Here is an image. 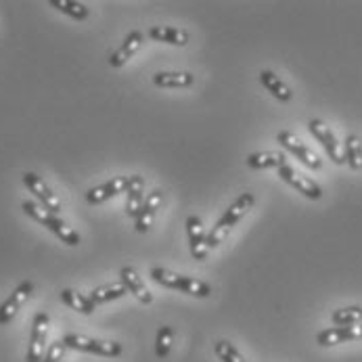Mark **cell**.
I'll use <instances>...</instances> for the list:
<instances>
[{"mask_svg": "<svg viewBox=\"0 0 362 362\" xmlns=\"http://www.w3.org/2000/svg\"><path fill=\"white\" fill-rule=\"evenodd\" d=\"M256 204V197L252 195V193H243V195H239L228 209L222 214V218L216 222V226L207 233V247L211 250V247H218L226 237H228V233L233 230V226L254 207Z\"/></svg>", "mask_w": 362, "mask_h": 362, "instance_id": "obj_1", "label": "cell"}, {"mask_svg": "<svg viewBox=\"0 0 362 362\" xmlns=\"http://www.w3.org/2000/svg\"><path fill=\"white\" fill-rule=\"evenodd\" d=\"M21 209H23L30 218H34L36 222H40L42 226H47L52 235H57L63 243H67V245H71V247L80 245V235H78L71 226H67L61 218H57V214L49 211L47 207L38 206V204H34V202H23V204H21Z\"/></svg>", "mask_w": 362, "mask_h": 362, "instance_id": "obj_2", "label": "cell"}, {"mask_svg": "<svg viewBox=\"0 0 362 362\" xmlns=\"http://www.w3.org/2000/svg\"><path fill=\"white\" fill-rule=\"evenodd\" d=\"M151 279L168 287V289H176V291H182V293H189V296H195V298H209L211 296V287L199 281V279H189V276H180L168 268H161L156 266L151 268Z\"/></svg>", "mask_w": 362, "mask_h": 362, "instance_id": "obj_3", "label": "cell"}, {"mask_svg": "<svg viewBox=\"0 0 362 362\" xmlns=\"http://www.w3.org/2000/svg\"><path fill=\"white\" fill-rule=\"evenodd\" d=\"M61 341L65 344V348L97 354V356H107V358H113V356L122 354V346L117 341H101V339H93V337L78 335V333H67Z\"/></svg>", "mask_w": 362, "mask_h": 362, "instance_id": "obj_4", "label": "cell"}, {"mask_svg": "<svg viewBox=\"0 0 362 362\" xmlns=\"http://www.w3.org/2000/svg\"><path fill=\"white\" fill-rule=\"evenodd\" d=\"M49 314L38 312L32 322V335H30V348L25 362H42L45 358V346H47V335H49Z\"/></svg>", "mask_w": 362, "mask_h": 362, "instance_id": "obj_5", "label": "cell"}, {"mask_svg": "<svg viewBox=\"0 0 362 362\" xmlns=\"http://www.w3.org/2000/svg\"><path fill=\"white\" fill-rule=\"evenodd\" d=\"M276 141H279V145L283 147V149H287L291 156H296L306 168H310V170H320L322 168V161L318 159V156L308 149L293 132H289V130H283V132H279L276 134Z\"/></svg>", "mask_w": 362, "mask_h": 362, "instance_id": "obj_6", "label": "cell"}, {"mask_svg": "<svg viewBox=\"0 0 362 362\" xmlns=\"http://www.w3.org/2000/svg\"><path fill=\"white\" fill-rule=\"evenodd\" d=\"M308 128H310L312 136L325 147V151H327V156L331 157V161L337 163V165H341L346 159H344V153H341V149H339V143H337L333 130H331L322 119H310Z\"/></svg>", "mask_w": 362, "mask_h": 362, "instance_id": "obj_7", "label": "cell"}, {"mask_svg": "<svg viewBox=\"0 0 362 362\" xmlns=\"http://www.w3.org/2000/svg\"><path fill=\"white\" fill-rule=\"evenodd\" d=\"M34 293V283L32 281H23V283H19L17 285V289L4 300V304L0 306V327L2 325H8L13 318H15V314L19 312V308L28 302V298Z\"/></svg>", "mask_w": 362, "mask_h": 362, "instance_id": "obj_8", "label": "cell"}, {"mask_svg": "<svg viewBox=\"0 0 362 362\" xmlns=\"http://www.w3.org/2000/svg\"><path fill=\"white\" fill-rule=\"evenodd\" d=\"M23 185L34 193L36 199H40L42 207H47L52 214H59V211H61V199L52 193L51 189H49V185H47L38 174L25 172V174H23Z\"/></svg>", "mask_w": 362, "mask_h": 362, "instance_id": "obj_9", "label": "cell"}, {"mask_svg": "<svg viewBox=\"0 0 362 362\" xmlns=\"http://www.w3.org/2000/svg\"><path fill=\"white\" fill-rule=\"evenodd\" d=\"M279 176H281L287 185H291L296 191H300L302 195H306L308 199H320V197H322V189H320L312 178L304 176V174H298L289 163L283 165V168H279Z\"/></svg>", "mask_w": 362, "mask_h": 362, "instance_id": "obj_10", "label": "cell"}, {"mask_svg": "<svg viewBox=\"0 0 362 362\" xmlns=\"http://www.w3.org/2000/svg\"><path fill=\"white\" fill-rule=\"evenodd\" d=\"M362 339V325H352V327H331L325 329L316 335V344L322 348L346 344V341H358Z\"/></svg>", "mask_w": 362, "mask_h": 362, "instance_id": "obj_11", "label": "cell"}, {"mask_svg": "<svg viewBox=\"0 0 362 362\" xmlns=\"http://www.w3.org/2000/svg\"><path fill=\"white\" fill-rule=\"evenodd\" d=\"M128 185H130V176H115V178L107 180L103 185L90 189V191L86 193V202H88L90 206H99V204H103L107 199H111V197H115V195L128 191Z\"/></svg>", "mask_w": 362, "mask_h": 362, "instance_id": "obj_12", "label": "cell"}, {"mask_svg": "<svg viewBox=\"0 0 362 362\" xmlns=\"http://www.w3.org/2000/svg\"><path fill=\"white\" fill-rule=\"evenodd\" d=\"M187 235H189V245H191V254L195 259L207 258V235L204 228V222L199 216H189L187 218Z\"/></svg>", "mask_w": 362, "mask_h": 362, "instance_id": "obj_13", "label": "cell"}, {"mask_svg": "<svg viewBox=\"0 0 362 362\" xmlns=\"http://www.w3.org/2000/svg\"><path fill=\"white\" fill-rule=\"evenodd\" d=\"M161 202H163V193H161V191H151V193L145 197L143 206H141L136 218H134V228H136L139 233H147V230L151 228L153 218H156L157 209L161 206Z\"/></svg>", "mask_w": 362, "mask_h": 362, "instance_id": "obj_14", "label": "cell"}, {"mask_svg": "<svg viewBox=\"0 0 362 362\" xmlns=\"http://www.w3.org/2000/svg\"><path fill=\"white\" fill-rule=\"evenodd\" d=\"M141 47H143V34H141L139 30L130 32V34L126 36V40L122 42V47L109 54V65H111V67H122V65H126V63L136 54V51H139Z\"/></svg>", "mask_w": 362, "mask_h": 362, "instance_id": "obj_15", "label": "cell"}, {"mask_svg": "<svg viewBox=\"0 0 362 362\" xmlns=\"http://www.w3.org/2000/svg\"><path fill=\"white\" fill-rule=\"evenodd\" d=\"M119 276H122V283L126 285V289H128V293H132L141 304H151L153 302V296L149 293V289L145 287V283L141 281V276H139V272L134 270V268H130V266H124L122 270H119Z\"/></svg>", "mask_w": 362, "mask_h": 362, "instance_id": "obj_16", "label": "cell"}, {"mask_svg": "<svg viewBox=\"0 0 362 362\" xmlns=\"http://www.w3.org/2000/svg\"><path fill=\"white\" fill-rule=\"evenodd\" d=\"M128 199H126V214L130 216V218H136V214H139V209L143 206V202H145V180H143V176H139V174H134V176H130V185H128Z\"/></svg>", "mask_w": 362, "mask_h": 362, "instance_id": "obj_17", "label": "cell"}, {"mask_svg": "<svg viewBox=\"0 0 362 362\" xmlns=\"http://www.w3.org/2000/svg\"><path fill=\"white\" fill-rule=\"evenodd\" d=\"M245 163L252 168V170H268V168H283L287 165V157L281 151H258V153H252L247 156Z\"/></svg>", "mask_w": 362, "mask_h": 362, "instance_id": "obj_18", "label": "cell"}, {"mask_svg": "<svg viewBox=\"0 0 362 362\" xmlns=\"http://www.w3.org/2000/svg\"><path fill=\"white\" fill-rule=\"evenodd\" d=\"M195 82L189 71H159L153 76V84L159 88H189Z\"/></svg>", "mask_w": 362, "mask_h": 362, "instance_id": "obj_19", "label": "cell"}, {"mask_svg": "<svg viewBox=\"0 0 362 362\" xmlns=\"http://www.w3.org/2000/svg\"><path fill=\"white\" fill-rule=\"evenodd\" d=\"M149 38H153L156 42H165V45H174V47H185L189 45V34L185 30L178 28H168V25H156L149 30Z\"/></svg>", "mask_w": 362, "mask_h": 362, "instance_id": "obj_20", "label": "cell"}, {"mask_svg": "<svg viewBox=\"0 0 362 362\" xmlns=\"http://www.w3.org/2000/svg\"><path fill=\"white\" fill-rule=\"evenodd\" d=\"M259 82H262V86H264L268 93H272L279 101H283V103H289V101H291V97H293L291 88H289L276 74L264 69V71L259 74Z\"/></svg>", "mask_w": 362, "mask_h": 362, "instance_id": "obj_21", "label": "cell"}, {"mask_svg": "<svg viewBox=\"0 0 362 362\" xmlns=\"http://www.w3.org/2000/svg\"><path fill=\"white\" fill-rule=\"evenodd\" d=\"M126 293H128V289H126V285L119 281V283H107V285L97 287L88 298L93 300L95 306H99V304H107V302L119 300V298H124Z\"/></svg>", "mask_w": 362, "mask_h": 362, "instance_id": "obj_22", "label": "cell"}, {"mask_svg": "<svg viewBox=\"0 0 362 362\" xmlns=\"http://www.w3.org/2000/svg\"><path fill=\"white\" fill-rule=\"evenodd\" d=\"M61 302L65 306H69L71 310L80 312V314H93L95 308H97L90 298H86V296H82V293H78L74 289H63L61 291Z\"/></svg>", "mask_w": 362, "mask_h": 362, "instance_id": "obj_23", "label": "cell"}, {"mask_svg": "<svg viewBox=\"0 0 362 362\" xmlns=\"http://www.w3.org/2000/svg\"><path fill=\"white\" fill-rule=\"evenodd\" d=\"M344 159L352 170H361L362 168V141L358 134H348Z\"/></svg>", "mask_w": 362, "mask_h": 362, "instance_id": "obj_24", "label": "cell"}, {"mask_svg": "<svg viewBox=\"0 0 362 362\" xmlns=\"http://www.w3.org/2000/svg\"><path fill=\"white\" fill-rule=\"evenodd\" d=\"M335 327H352V325H361L362 308L361 306H350V308H341V310L333 312L331 316Z\"/></svg>", "mask_w": 362, "mask_h": 362, "instance_id": "obj_25", "label": "cell"}, {"mask_svg": "<svg viewBox=\"0 0 362 362\" xmlns=\"http://www.w3.org/2000/svg\"><path fill=\"white\" fill-rule=\"evenodd\" d=\"M49 4L54 6V8H59L61 13L78 19V21H84L88 17V8L82 2H74V0H51Z\"/></svg>", "mask_w": 362, "mask_h": 362, "instance_id": "obj_26", "label": "cell"}, {"mask_svg": "<svg viewBox=\"0 0 362 362\" xmlns=\"http://www.w3.org/2000/svg\"><path fill=\"white\" fill-rule=\"evenodd\" d=\"M172 341H174V331H172V327H168V325H163V327H159V331H157V337H156V354L157 358H168L170 356V352H172Z\"/></svg>", "mask_w": 362, "mask_h": 362, "instance_id": "obj_27", "label": "cell"}, {"mask_svg": "<svg viewBox=\"0 0 362 362\" xmlns=\"http://www.w3.org/2000/svg\"><path fill=\"white\" fill-rule=\"evenodd\" d=\"M214 352H216V356L222 362H245L243 356H241V352L230 341H226V339L216 341L214 344Z\"/></svg>", "mask_w": 362, "mask_h": 362, "instance_id": "obj_28", "label": "cell"}, {"mask_svg": "<svg viewBox=\"0 0 362 362\" xmlns=\"http://www.w3.org/2000/svg\"><path fill=\"white\" fill-rule=\"evenodd\" d=\"M65 344L59 339V341H54V344H51V348H49V352L45 354V358H42V362H61L63 361V356H65Z\"/></svg>", "mask_w": 362, "mask_h": 362, "instance_id": "obj_29", "label": "cell"}]
</instances>
